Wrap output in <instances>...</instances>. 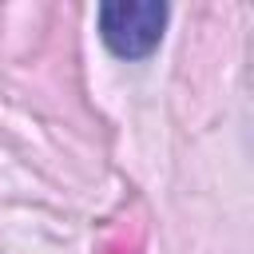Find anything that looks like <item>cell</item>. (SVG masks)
I'll return each mask as SVG.
<instances>
[{"label": "cell", "mask_w": 254, "mask_h": 254, "mask_svg": "<svg viewBox=\"0 0 254 254\" xmlns=\"http://www.w3.org/2000/svg\"><path fill=\"white\" fill-rule=\"evenodd\" d=\"M167 4L159 0H111L99 8V36L119 60H143L159 48Z\"/></svg>", "instance_id": "6da1fadb"}]
</instances>
